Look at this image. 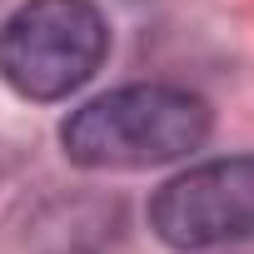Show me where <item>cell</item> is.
I'll use <instances>...</instances> for the list:
<instances>
[{
	"instance_id": "1",
	"label": "cell",
	"mask_w": 254,
	"mask_h": 254,
	"mask_svg": "<svg viewBox=\"0 0 254 254\" xmlns=\"http://www.w3.org/2000/svg\"><path fill=\"white\" fill-rule=\"evenodd\" d=\"M214 110L185 85H120L60 125L65 160L80 170H155L204 150Z\"/></svg>"
},
{
	"instance_id": "2",
	"label": "cell",
	"mask_w": 254,
	"mask_h": 254,
	"mask_svg": "<svg viewBox=\"0 0 254 254\" xmlns=\"http://www.w3.org/2000/svg\"><path fill=\"white\" fill-rule=\"evenodd\" d=\"M110 55V25L95 0H25L0 20V80L20 100L75 95Z\"/></svg>"
},
{
	"instance_id": "3",
	"label": "cell",
	"mask_w": 254,
	"mask_h": 254,
	"mask_svg": "<svg viewBox=\"0 0 254 254\" xmlns=\"http://www.w3.org/2000/svg\"><path fill=\"white\" fill-rule=\"evenodd\" d=\"M150 229L170 249H219L254 239V155L180 170L150 199Z\"/></svg>"
}]
</instances>
